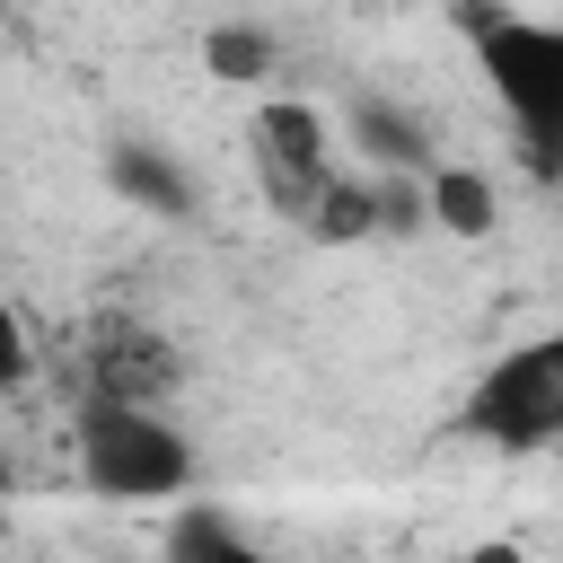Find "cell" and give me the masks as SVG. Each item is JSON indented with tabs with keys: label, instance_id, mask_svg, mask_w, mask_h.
I'll return each mask as SVG.
<instances>
[{
	"label": "cell",
	"instance_id": "obj_5",
	"mask_svg": "<svg viewBox=\"0 0 563 563\" xmlns=\"http://www.w3.org/2000/svg\"><path fill=\"white\" fill-rule=\"evenodd\" d=\"M422 229H440V238H493V220H501V194H493V176L484 167H466V158H422Z\"/></svg>",
	"mask_w": 563,
	"mask_h": 563
},
{
	"label": "cell",
	"instance_id": "obj_7",
	"mask_svg": "<svg viewBox=\"0 0 563 563\" xmlns=\"http://www.w3.org/2000/svg\"><path fill=\"white\" fill-rule=\"evenodd\" d=\"M202 70H211L220 88H264V79L282 70V35L255 26V18H211V26H202Z\"/></svg>",
	"mask_w": 563,
	"mask_h": 563
},
{
	"label": "cell",
	"instance_id": "obj_2",
	"mask_svg": "<svg viewBox=\"0 0 563 563\" xmlns=\"http://www.w3.org/2000/svg\"><path fill=\"white\" fill-rule=\"evenodd\" d=\"M457 26H466V53H475L493 106L545 158L554 132H563V26L554 18H528V9H484V0H466Z\"/></svg>",
	"mask_w": 563,
	"mask_h": 563
},
{
	"label": "cell",
	"instance_id": "obj_3",
	"mask_svg": "<svg viewBox=\"0 0 563 563\" xmlns=\"http://www.w3.org/2000/svg\"><path fill=\"white\" fill-rule=\"evenodd\" d=\"M475 440L510 449V457H537L563 440V343L554 334H528L510 352H493V369L475 378L466 413H457Z\"/></svg>",
	"mask_w": 563,
	"mask_h": 563
},
{
	"label": "cell",
	"instance_id": "obj_1",
	"mask_svg": "<svg viewBox=\"0 0 563 563\" xmlns=\"http://www.w3.org/2000/svg\"><path fill=\"white\" fill-rule=\"evenodd\" d=\"M70 457H79V484L97 501H132V510L176 501L202 475L194 440L158 405H132V396H88L79 405V431H70Z\"/></svg>",
	"mask_w": 563,
	"mask_h": 563
},
{
	"label": "cell",
	"instance_id": "obj_13",
	"mask_svg": "<svg viewBox=\"0 0 563 563\" xmlns=\"http://www.w3.org/2000/svg\"><path fill=\"white\" fill-rule=\"evenodd\" d=\"M0 545H9V501H0Z\"/></svg>",
	"mask_w": 563,
	"mask_h": 563
},
{
	"label": "cell",
	"instance_id": "obj_11",
	"mask_svg": "<svg viewBox=\"0 0 563 563\" xmlns=\"http://www.w3.org/2000/svg\"><path fill=\"white\" fill-rule=\"evenodd\" d=\"M35 369H44V352H35V325H26V317L0 299V387H26Z\"/></svg>",
	"mask_w": 563,
	"mask_h": 563
},
{
	"label": "cell",
	"instance_id": "obj_9",
	"mask_svg": "<svg viewBox=\"0 0 563 563\" xmlns=\"http://www.w3.org/2000/svg\"><path fill=\"white\" fill-rule=\"evenodd\" d=\"M167 510H176V519H167V554H194V563H246V554H255V537H246L211 493H176Z\"/></svg>",
	"mask_w": 563,
	"mask_h": 563
},
{
	"label": "cell",
	"instance_id": "obj_12",
	"mask_svg": "<svg viewBox=\"0 0 563 563\" xmlns=\"http://www.w3.org/2000/svg\"><path fill=\"white\" fill-rule=\"evenodd\" d=\"M9 493H18V457L0 449V501H9Z\"/></svg>",
	"mask_w": 563,
	"mask_h": 563
},
{
	"label": "cell",
	"instance_id": "obj_6",
	"mask_svg": "<svg viewBox=\"0 0 563 563\" xmlns=\"http://www.w3.org/2000/svg\"><path fill=\"white\" fill-rule=\"evenodd\" d=\"M106 185H114L132 211H150V220H185V211H194V185H185V167H176L158 141H114V150H106Z\"/></svg>",
	"mask_w": 563,
	"mask_h": 563
},
{
	"label": "cell",
	"instance_id": "obj_10",
	"mask_svg": "<svg viewBox=\"0 0 563 563\" xmlns=\"http://www.w3.org/2000/svg\"><path fill=\"white\" fill-rule=\"evenodd\" d=\"M299 229H308V238H325V246H361V238H378V185L334 167V185L317 194V211H308Z\"/></svg>",
	"mask_w": 563,
	"mask_h": 563
},
{
	"label": "cell",
	"instance_id": "obj_4",
	"mask_svg": "<svg viewBox=\"0 0 563 563\" xmlns=\"http://www.w3.org/2000/svg\"><path fill=\"white\" fill-rule=\"evenodd\" d=\"M246 167H255V194L273 220H308L317 194L334 185V114L308 106V97H264L255 123H246Z\"/></svg>",
	"mask_w": 563,
	"mask_h": 563
},
{
	"label": "cell",
	"instance_id": "obj_8",
	"mask_svg": "<svg viewBox=\"0 0 563 563\" xmlns=\"http://www.w3.org/2000/svg\"><path fill=\"white\" fill-rule=\"evenodd\" d=\"M343 132H352V150L378 167V176H413L422 158H431V132L413 123V114H396V106H378V97H352V114H343Z\"/></svg>",
	"mask_w": 563,
	"mask_h": 563
}]
</instances>
